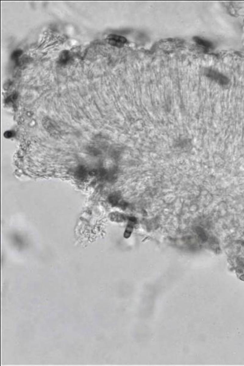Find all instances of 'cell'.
<instances>
[{"mask_svg": "<svg viewBox=\"0 0 244 366\" xmlns=\"http://www.w3.org/2000/svg\"><path fill=\"white\" fill-rule=\"evenodd\" d=\"M108 42L110 45L114 47H121L127 42V40L123 36L112 34L108 36Z\"/></svg>", "mask_w": 244, "mask_h": 366, "instance_id": "obj_1", "label": "cell"}, {"mask_svg": "<svg viewBox=\"0 0 244 366\" xmlns=\"http://www.w3.org/2000/svg\"><path fill=\"white\" fill-rule=\"evenodd\" d=\"M208 76H209V77L211 78L212 79L214 80L215 81H217V82L220 83L222 84H225L228 82V80L226 77H225L224 76H223L222 74H221L220 73L216 71H214V70L209 71V72L208 73Z\"/></svg>", "mask_w": 244, "mask_h": 366, "instance_id": "obj_2", "label": "cell"}, {"mask_svg": "<svg viewBox=\"0 0 244 366\" xmlns=\"http://www.w3.org/2000/svg\"><path fill=\"white\" fill-rule=\"evenodd\" d=\"M69 59H70L69 52L67 51H62V53L60 54L59 59V62L61 65H65L68 62Z\"/></svg>", "mask_w": 244, "mask_h": 366, "instance_id": "obj_3", "label": "cell"}, {"mask_svg": "<svg viewBox=\"0 0 244 366\" xmlns=\"http://www.w3.org/2000/svg\"><path fill=\"white\" fill-rule=\"evenodd\" d=\"M194 39H195V42L198 45L202 46V47L205 50H208L209 49H210L212 47V43L209 42H208V41L204 40H203V39H202L200 38H198V37H195Z\"/></svg>", "mask_w": 244, "mask_h": 366, "instance_id": "obj_4", "label": "cell"}, {"mask_svg": "<svg viewBox=\"0 0 244 366\" xmlns=\"http://www.w3.org/2000/svg\"><path fill=\"white\" fill-rule=\"evenodd\" d=\"M43 126L45 127L46 129H47V130H48L49 132L52 133V131H53L54 134H56L57 129L54 127L53 122L51 120H50V119L47 121V122H46V123H45V125H43Z\"/></svg>", "mask_w": 244, "mask_h": 366, "instance_id": "obj_5", "label": "cell"}, {"mask_svg": "<svg viewBox=\"0 0 244 366\" xmlns=\"http://www.w3.org/2000/svg\"><path fill=\"white\" fill-rule=\"evenodd\" d=\"M22 54V51L21 50L15 51L12 54V59H13V60H16V59H17L19 58V56H21Z\"/></svg>", "mask_w": 244, "mask_h": 366, "instance_id": "obj_6", "label": "cell"}, {"mask_svg": "<svg viewBox=\"0 0 244 366\" xmlns=\"http://www.w3.org/2000/svg\"><path fill=\"white\" fill-rule=\"evenodd\" d=\"M240 279L244 281V275H242V276L240 277Z\"/></svg>", "mask_w": 244, "mask_h": 366, "instance_id": "obj_7", "label": "cell"}]
</instances>
